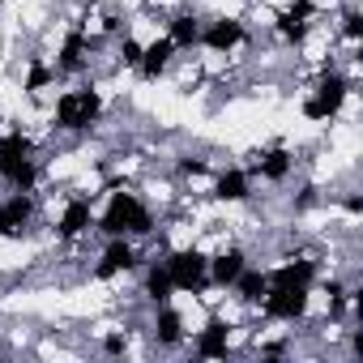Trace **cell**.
Segmentation results:
<instances>
[{
    "label": "cell",
    "mask_w": 363,
    "mask_h": 363,
    "mask_svg": "<svg viewBox=\"0 0 363 363\" xmlns=\"http://www.w3.org/2000/svg\"><path fill=\"white\" fill-rule=\"evenodd\" d=\"M252 189H257V179L248 175V167H227V171H214V179H210V197L223 206L252 201Z\"/></svg>",
    "instance_id": "9c48e42d"
},
{
    "label": "cell",
    "mask_w": 363,
    "mask_h": 363,
    "mask_svg": "<svg viewBox=\"0 0 363 363\" xmlns=\"http://www.w3.org/2000/svg\"><path fill=\"white\" fill-rule=\"evenodd\" d=\"M167 274H171V286L175 291H189V295H201L210 286V252H201L197 244H184V248H171L162 257Z\"/></svg>",
    "instance_id": "5b68a950"
},
{
    "label": "cell",
    "mask_w": 363,
    "mask_h": 363,
    "mask_svg": "<svg viewBox=\"0 0 363 363\" xmlns=\"http://www.w3.org/2000/svg\"><path fill=\"white\" fill-rule=\"evenodd\" d=\"M0 179L18 193H35L39 184V158L26 133H9L0 137Z\"/></svg>",
    "instance_id": "3957f363"
},
{
    "label": "cell",
    "mask_w": 363,
    "mask_h": 363,
    "mask_svg": "<svg viewBox=\"0 0 363 363\" xmlns=\"http://www.w3.org/2000/svg\"><path fill=\"white\" fill-rule=\"evenodd\" d=\"M94 231V201L90 197H69L56 214V240L60 244H77L82 235Z\"/></svg>",
    "instance_id": "ba28073f"
},
{
    "label": "cell",
    "mask_w": 363,
    "mask_h": 363,
    "mask_svg": "<svg viewBox=\"0 0 363 363\" xmlns=\"http://www.w3.org/2000/svg\"><path fill=\"white\" fill-rule=\"evenodd\" d=\"M231 329H235V325H227L223 316H214V320L193 337V354H201V359H227V354H231Z\"/></svg>",
    "instance_id": "e0dca14e"
},
{
    "label": "cell",
    "mask_w": 363,
    "mask_h": 363,
    "mask_svg": "<svg viewBox=\"0 0 363 363\" xmlns=\"http://www.w3.org/2000/svg\"><path fill=\"white\" fill-rule=\"evenodd\" d=\"M94 43H99V39H90L82 26L69 30L65 43H60V52H56V73H60V77H77V73H86V69H90V52H94Z\"/></svg>",
    "instance_id": "7c38bea8"
},
{
    "label": "cell",
    "mask_w": 363,
    "mask_h": 363,
    "mask_svg": "<svg viewBox=\"0 0 363 363\" xmlns=\"http://www.w3.org/2000/svg\"><path fill=\"white\" fill-rule=\"evenodd\" d=\"M56 77H60V73H56V65H48L43 56H30V73H26V82H22V90L39 99V94L48 90V86H56Z\"/></svg>",
    "instance_id": "ffe728a7"
},
{
    "label": "cell",
    "mask_w": 363,
    "mask_h": 363,
    "mask_svg": "<svg viewBox=\"0 0 363 363\" xmlns=\"http://www.w3.org/2000/svg\"><path fill=\"white\" fill-rule=\"evenodd\" d=\"M291 171H295V154H291L286 145L261 150V154H257V162L248 167V175H252V179H265V184H286Z\"/></svg>",
    "instance_id": "5bb4252c"
},
{
    "label": "cell",
    "mask_w": 363,
    "mask_h": 363,
    "mask_svg": "<svg viewBox=\"0 0 363 363\" xmlns=\"http://www.w3.org/2000/svg\"><path fill=\"white\" fill-rule=\"evenodd\" d=\"M94 231L124 235V240H150L154 235V210L133 189H111L103 218H94Z\"/></svg>",
    "instance_id": "7a4b0ae2"
},
{
    "label": "cell",
    "mask_w": 363,
    "mask_h": 363,
    "mask_svg": "<svg viewBox=\"0 0 363 363\" xmlns=\"http://www.w3.org/2000/svg\"><path fill=\"white\" fill-rule=\"evenodd\" d=\"M342 210H346L350 218H359V214H363V197H359V193H346V197H342Z\"/></svg>",
    "instance_id": "7402d4cb"
},
{
    "label": "cell",
    "mask_w": 363,
    "mask_h": 363,
    "mask_svg": "<svg viewBox=\"0 0 363 363\" xmlns=\"http://www.w3.org/2000/svg\"><path fill=\"white\" fill-rule=\"evenodd\" d=\"M141 48H145V39H137L133 30L120 35V39H116V65H124V69L137 73V65H141Z\"/></svg>",
    "instance_id": "44dd1931"
},
{
    "label": "cell",
    "mask_w": 363,
    "mask_h": 363,
    "mask_svg": "<svg viewBox=\"0 0 363 363\" xmlns=\"http://www.w3.org/2000/svg\"><path fill=\"white\" fill-rule=\"evenodd\" d=\"M35 214H39L35 193L9 189V197L0 201V240H26L30 227H35Z\"/></svg>",
    "instance_id": "52a82bcc"
},
{
    "label": "cell",
    "mask_w": 363,
    "mask_h": 363,
    "mask_svg": "<svg viewBox=\"0 0 363 363\" xmlns=\"http://www.w3.org/2000/svg\"><path fill=\"white\" fill-rule=\"evenodd\" d=\"M175 56H179V48H175L167 35H154V39L141 48V65H137V73H141L145 82H158V77H167V73H171Z\"/></svg>",
    "instance_id": "4fadbf2b"
},
{
    "label": "cell",
    "mask_w": 363,
    "mask_h": 363,
    "mask_svg": "<svg viewBox=\"0 0 363 363\" xmlns=\"http://www.w3.org/2000/svg\"><path fill=\"white\" fill-rule=\"evenodd\" d=\"M201 26H206V18L184 9V13H171V18H167L162 35H167L179 52H197V48H201Z\"/></svg>",
    "instance_id": "2e32d148"
},
{
    "label": "cell",
    "mask_w": 363,
    "mask_h": 363,
    "mask_svg": "<svg viewBox=\"0 0 363 363\" xmlns=\"http://www.w3.org/2000/svg\"><path fill=\"white\" fill-rule=\"evenodd\" d=\"M354 99V73H342L337 65H320L312 90L303 94V120L312 124H329L346 111V103Z\"/></svg>",
    "instance_id": "6da1fadb"
},
{
    "label": "cell",
    "mask_w": 363,
    "mask_h": 363,
    "mask_svg": "<svg viewBox=\"0 0 363 363\" xmlns=\"http://www.w3.org/2000/svg\"><path fill=\"white\" fill-rule=\"evenodd\" d=\"M265 291H269V274H265V265H244V274L231 282V299L235 303H244V308H257L261 299H265Z\"/></svg>",
    "instance_id": "ac0fdd59"
},
{
    "label": "cell",
    "mask_w": 363,
    "mask_h": 363,
    "mask_svg": "<svg viewBox=\"0 0 363 363\" xmlns=\"http://www.w3.org/2000/svg\"><path fill=\"white\" fill-rule=\"evenodd\" d=\"M52 120H56L60 133H90L103 120V94L94 86H73L56 99Z\"/></svg>",
    "instance_id": "277c9868"
},
{
    "label": "cell",
    "mask_w": 363,
    "mask_h": 363,
    "mask_svg": "<svg viewBox=\"0 0 363 363\" xmlns=\"http://www.w3.org/2000/svg\"><path fill=\"white\" fill-rule=\"evenodd\" d=\"M141 295L150 299V308L175 299V286H171V274H167L162 261H150V265H145V286H141Z\"/></svg>",
    "instance_id": "d6986e66"
},
{
    "label": "cell",
    "mask_w": 363,
    "mask_h": 363,
    "mask_svg": "<svg viewBox=\"0 0 363 363\" xmlns=\"http://www.w3.org/2000/svg\"><path fill=\"white\" fill-rule=\"evenodd\" d=\"M244 265H248V252H244V248H235V244L218 248V252L210 257V286L231 291V282L244 274Z\"/></svg>",
    "instance_id": "9a60e30c"
},
{
    "label": "cell",
    "mask_w": 363,
    "mask_h": 363,
    "mask_svg": "<svg viewBox=\"0 0 363 363\" xmlns=\"http://www.w3.org/2000/svg\"><path fill=\"white\" fill-rule=\"evenodd\" d=\"M128 269H141V257H137V240H124V235H107V248L94 265V278H120Z\"/></svg>",
    "instance_id": "8fae6325"
},
{
    "label": "cell",
    "mask_w": 363,
    "mask_h": 363,
    "mask_svg": "<svg viewBox=\"0 0 363 363\" xmlns=\"http://www.w3.org/2000/svg\"><path fill=\"white\" fill-rule=\"evenodd\" d=\"M150 337H154V346H162V350L184 346V342H189L184 312L171 308V303H154V316H150Z\"/></svg>",
    "instance_id": "30bf717a"
},
{
    "label": "cell",
    "mask_w": 363,
    "mask_h": 363,
    "mask_svg": "<svg viewBox=\"0 0 363 363\" xmlns=\"http://www.w3.org/2000/svg\"><path fill=\"white\" fill-rule=\"evenodd\" d=\"M248 43H252V30L240 13H218V18H206L201 26V52L210 56H235Z\"/></svg>",
    "instance_id": "8992f818"
}]
</instances>
